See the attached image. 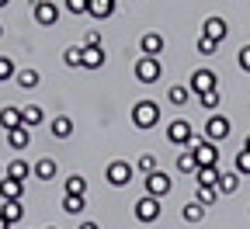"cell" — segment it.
<instances>
[{"label": "cell", "mask_w": 250, "mask_h": 229, "mask_svg": "<svg viewBox=\"0 0 250 229\" xmlns=\"http://www.w3.org/2000/svg\"><path fill=\"white\" fill-rule=\"evenodd\" d=\"M0 215H4L7 222H21L24 219V205L21 202H4V205H0Z\"/></svg>", "instance_id": "29"}, {"label": "cell", "mask_w": 250, "mask_h": 229, "mask_svg": "<svg viewBox=\"0 0 250 229\" xmlns=\"http://www.w3.org/2000/svg\"><path fill=\"white\" fill-rule=\"evenodd\" d=\"M21 125H24V128H39V125H45V111H42L39 104H24V108H21Z\"/></svg>", "instance_id": "16"}, {"label": "cell", "mask_w": 250, "mask_h": 229, "mask_svg": "<svg viewBox=\"0 0 250 229\" xmlns=\"http://www.w3.org/2000/svg\"><path fill=\"white\" fill-rule=\"evenodd\" d=\"M0 198H4V202H21L24 198V181L0 177Z\"/></svg>", "instance_id": "12"}, {"label": "cell", "mask_w": 250, "mask_h": 229, "mask_svg": "<svg viewBox=\"0 0 250 229\" xmlns=\"http://www.w3.org/2000/svg\"><path fill=\"white\" fill-rule=\"evenodd\" d=\"M198 104H202L205 111H212V115H215V108H219V104H223V94H219V90H208V94H198Z\"/></svg>", "instance_id": "30"}, {"label": "cell", "mask_w": 250, "mask_h": 229, "mask_svg": "<svg viewBox=\"0 0 250 229\" xmlns=\"http://www.w3.org/2000/svg\"><path fill=\"white\" fill-rule=\"evenodd\" d=\"M195 202H202L205 208H212V205L219 202V187H198V194H195Z\"/></svg>", "instance_id": "33"}, {"label": "cell", "mask_w": 250, "mask_h": 229, "mask_svg": "<svg viewBox=\"0 0 250 229\" xmlns=\"http://www.w3.org/2000/svg\"><path fill=\"white\" fill-rule=\"evenodd\" d=\"M4 177H14V181H28L31 177V163L28 160H21V156H14L7 167H4Z\"/></svg>", "instance_id": "17"}, {"label": "cell", "mask_w": 250, "mask_h": 229, "mask_svg": "<svg viewBox=\"0 0 250 229\" xmlns=\"http://www.w3.org/2000/svg\"><path fill=\"white\" fill-rule=\"evenodd\" d=\"M136 170H139V174H153V170H160V167H156V156H153V153H143V156L136 160Z\"/></svg>", "instance_id": "35"}, {"label": "cell", "mask_w": 250, "mask_h": 229, "mask_svg": "<svg viewBox=\"0 0 250 229\" xmlns=\"http://www.w3.org/2000/svg\"><path fill=\"white\" fill-rule=\"evenodd\" d=\"M0 177H4V163H0Z\"/></svg>", "instance_id": "46"}, {"label": "cell", "mask_w": 250, "mask_h": 229, "mask_svg": "<svg viewBox=\"0 0 250 229\" xmlns=\"http://www.w3.org/2000/svg\"><path fill=\"white\" fill-rule=\"evenodd\" d=\"M7 4H11V0H0V7H7Z\"/></svg>", "instance_id": "45"}, {"label": "cell", "mask_w": 250, "mask_h": 229, "mask_svg": "<svg viewBox=\"0 0 250 229\" xmlns=\"http://www.w3.org/2000/svg\"><path fill=\"white\" fill-rule=\"evenodd\" d=\"M164 45H167V39L160 35V31H146V35L139 39L143 56H160V52H164Z\"/></svg>", "instance_id": "13"}, {"label": "cell", "mask_w": 250, "mask_h": 229, "mask_svg": "<svg viewBox=\"0 0 250 229\" xmlns=\"http://www.w3.org/2000/svg\"><path fill=\"white\" fill-rule=\"evenodd\" d=\"M233 132V125H229V118L226 115H208V122H205V139H212V143H223L226 136Z\"/></svg>", "instance_id": "7"}, {"label": "cell", "mask_w": 250, "mask_h": 229, "mask_svg": "<svg viewBox=\"0 0 250 229\" xmlns=\"http://www.w3.org/2000/svg\"><path fill=\"white\" fill-rule=\"evenodd\" d=\"M14 77H18V66H14V59L0 56V83H7V80H14Z\"/></svg>", "instance_id": "34"}, {"label": "cell", "mask_w": 250, "mask_h": 229, "mask_svg": "<svg viewBox=\"0 0 250 229\" xmlns=\"http://www.w3.org/2000/svg\"><path fill=\"white\" fill-rule=\"evenodd\" d=\"M233 170H236L240 177H250V149H240V153H236V160H233Z\"/></svg>", "instance_id": "31"}, {"label": "cell", "mask_w": 250, "mask_h": 229, "mask_svg": "<svg viewBox=\"0 0 250 229\" xmlns=\"http://www.w3.org/2000/svg\"><path fill=\"white\" fill-rule=\"evenodd\" d=\"M243 149H250V136H247V139H243Z\"/></svg>", "instance_id": "44"}, {"label": "cell", "mask_w": 250, "mask_h": 229, "mask_svg": "<svg viewBox=\"0 0 250 229\" xmlns=\"http://www.w3.org/2000/svg\"><path fill=\"white\" fill-rule=\"evenodd\" d=\"M49 132H52L56 139H70V136H73V118H70V115H56V118L49 122Z\"/></svg>", "instance_id": "15"}, {"label": "cell", "mask_w": 250, "mask_h": 229, "mask_svg": "<svg viewBox=\"0 0 250 229\" xmlns=\"http://www.w3.org/2000/svg\"><path fill=\"white\" fill-rule=\"evenodd\" d=\"M226 31H229V28H226V21L219 18V14H208V18L202 21V35H205V39L223 42V39H226Z\"/></svg>", "instance_id": "11"}, {"label": "cell", "mask_w": 250, "mask_h": 229, "mask_svg": "<svg viewBox=\"0 0 250 229\" xmlns=\"http://www.w3.org/2000/svg\"><path fill=\"white\" fill-rule=\"evenodd\" d=\"M156 122H160V104H156V101L143 97V101L132 104V125L139 128V132H149V128H156Z\"/></svg>", "instance_id": "1"}, {"label": "cell", "mask_w": 250, "mask_h": 229, "mask_svg": "<svg viewBox=\"0 0 250 229\" xmlns=\"http://www.w3.org/2000/svg\"><path fill=\"white\" fill-rule=\"evenodd\" d=\"M174 167H177V174H195V170H198V160H195L191 146H188L184 153H177V160H174Z\"/></svg>", "instance_id": "23"}, {"label": "cell", "mask_w": 250, "mask_h": 229, "mask_svg": "<svg viewBox=\"0 0 250 229\" xmlns=\"http://www.w3.org/2000/svg\"><path fill=\"white\" fill-rule=\"evenodd\" d=\"M0 229H11V222H7L4 215H0Z\"/></svg>", "instance_id": "42"}, {"label": "cell", "mask_w": 250, "mask_h": 229, "mask_svg": "<svg viewBox=\"0 0 250 229\" xmlns=\"http://www.w3.org/2000/svg\"><path fill=\"white\" fill-rule=\"evenodd\" d=\"M167 139L174 143V146H191L195 143V128H191V122H188V118H174L170 125H167Z\"/></svg>", "instance_id": "5"}, {"label": "cell", "mask_w": 250, "mask_h": 229, "mask_svg": "<svg viewBox=\"0 0 250 229\" xmlns=\"http://www.w3.org/2000/svg\"><path fill=\"white\" fill-rule=\"evenodd\" d=\"M80 52H83L80 45H70L66 52H62V62H66V66H80Z\"/></svg>", "instance_id": "36"}, {"label": "cell", "mask_w": 250, "mask_h": 229, "mask_svg": "<svg viewBox=\"0 0 250 229\" xmlns=\"http://www.w3.org/2000/svg\"><path fill=\"white\" fill-rule=\"evenodd\" d=\"M188 97H191V87H184V83H174V87L167 90V101H170L174 108H184Z\"/></svg>", "instance_id": "28"}, {"label": "cell", "mask_w": 250, "mask_h": 229, "mask_svg": "<svg viewBox=\"0 0 250 229\" xmlns=\"http://www.w3.org/2000/svg\"><path fill=\"white\" fill-rule=\"evenodd\" d=\"M215 187H219V194H236V191H240V174H236V170H223Z\"/></svg>", "instance_id": "21"}, {"label": "cell", "mask_w": 250, "mask_h": 229, "mask_svg": "<svg viewBox=\"0 0 250 229\" xmlns=\"http://www.w3.org/2000/svg\"><path fill=\"white\" fill-rule=\"evenodd\" d=\"M0 35H4V28H0Z\"/></svg>", "instance_id": "48"}, {"label": "cell", "mask_w": 250, "mask_h": 229, "mask_svg": "<svg viewBox=\"0 0 250 229\" xmlns=\"http://www.w3.org/2000/svg\"><path fill=\"white\" fill-rule=\"evenodd\" d=\"M56 170H59V167H56L52 156H42L39 163H31V177H39V181H45V184L56 177Z\"/></svg>", "instance_id": "14"}, {"label": "cell", "mask_w": 250, "mask_h": 229, "mask_svg": "<svg viewBox=\"0 0 250 229\" xmlns=\"http://www.w3.org/2000/svg\"><path fill=\"white\" fill-rule=\"evenodd\" d=\"M77 229H101V226H98V222H90V219H87V222H80Z\"/></svg>", "instance_id": "41"}, {"label": "cell", "mask_w": 250, "mask_h": 229, "mask_svg": "<svg viewBox=\"0 0 250 229\" xmlns=\"http://www.w3.org/2000/svg\"><path fill=\"white\" fill-rule=\"evenodd\" d=\"M188 87H191V94H208V90H219V77H215V70H195L191 73V83H188Z\"/></svg>", "instance_id": "9"}, {"label": "cell", "mask_w": 250, "mask_h": 229, "mask_svg": "<svg viewBox=\"0 0 250 229\" xmlns=\"http://www.w3.org/2000/svg\"><path fill=\"white\" fill-rule=\"evenodd\" d=\"M87 14L98 21H108L115 14V0H87Z\"/></svg>", "instance_id": "18"}, {"label": "cell", "mask_w": 250, "mask_h": 229, "mask_svg": "<svg viewBox=\"0 0 250 229\" xmlns=\"http://www.w3.org/2000/svg\"><path fill=\"white\" fill-rule=\"evenodd\" d=\"M80 70H101L104 66V45H80Z\"/></svg>", "instance_id": "10"}, {"label": "cell", "mask_w": 250, "mask_h": 229, "mask_svg": "<svg viewBox=\"0 0 250 229\" xmlns=\"http://www.w3.org/2000/svg\"><path fill=\"white\" fill-rule=\"evenodd\" d=\"M219 174H223L219 167H198L195 170V181H198V187H215L219 184Z\"/></svg>", "instance_id": "26"}, {"label": "cell", "mask_w": 250, "mask_h": 229, "mask_svg": "<svg viewBox=\"0 0 250 229\" xmlns=\"http://www.w3.org/2000/svg\"><path fill=\"white\" fill-rule=\"evenodd\" d=\"M198 52H202V56H215V52H219V42L202 35V39H198Z\"/></svg>", "instance_id": "37"}, {"label": "cell", "mask_w": 250, "mask_h": 229, "mask_svg": "<svg viewBox=\"0 0 250 229\" xmlns=\"http://www.w3.org/2000/svg\"><path fill=\"white\" fill-rule=\"evenodd\" d=\"M7 146L11 149H28L31 146V128H24V125L11 128V132H7Z\"/></svg>", "instance_id": "19"}, {"label": "cell", "mask_w": 250, "mask_h": 229, "mask_svg": "<svg viewBox=\"0 0 250 229\" xmlns=\"http://www.w3.org/2000/svg\"><path fill=\"white\" fill-rule=\"evenodd\" d=\"M205 212H208V208H205L202 202H188V205H181V219L191 222V226H198V222L205 219Z\"/></svg>", "instance_id": "22"}, {"label": "cell", "mask_w": 250, "mask_h": 229, "mask_svg": "<svg viewBox=\"0 0 250 229\" xmlns=\"http://www.w3.org/2000/svg\"><path fill=\"white\" fill-rule=\"evenodd\" d=\"M170 191H174V181H170L164 170L146 174V194H153V198H167Z\"/></svg>", "instance_id": "8"}, {"label": "cell", "mask_w": 250, "mask_h": 229, "mask_svg": "<svg viewBox=\"0 0 250 229\" xmlns=\"http://www.w3.org/2000/svg\"><path fill=\"white\" fill-rule=\"evenodd\" d=\"M80 45H101V35H98V31H87Z\"/></svg>", "instance_id": "40"}, {"label": "cell", "mask_w": 250, "mask_h": 229, "mask_svg": "<svg viewBox=\"0 0 250 229\" xmlns=\"http://www.w3.org/2000/svg\"><path fill=\"white\" fill-rule=\"evenodd\" d=\"M62 7H66L70 14H87V0H66Z\"/></svg>", "instance_id": "38"}, {"label": "cell", "mask_w": 250, "mask_h": 229, "mask_svg": "<svg viewBox=\"0 0 250 229\" xmlns=\"http://www.w3.org/2000/svg\"><path fill=\"white\" fill-rule=\"evenodd\" d=\"M28 4H31V7H42V4H45V0H28Z\"/></svg>", "instance_id": "43"}, {"label": "cell", "mask_w": 250, "mask_h": 229, "mask_svg": "<svg viewBox=\"0 0 250 229\" xmlns=\"http://www.w3.org/2000/svg\"><path fill=\"white\" fill-rule=\"evenodd\" d=\"M45 229H56V226H45Z\"/></svg>", "instance_id": "47"}, {"label": "cell", "mask_w": 250, "mask_h": 229, "mask_svg": "<svg viewBox=\"0 0 250 229\" xmlns=\"http://www.w3.org/2000/svg\"><path fill=\"white\" fill-rule=\"evenodd\" d=\"M62 187H66V194H87V181H83L80 174H70Z\"/></svg>", "instance_id": "32"}, {"label": "cell", "mask_w": 250, "mask_h": 229, "mask_svg": "<svg viewBox=\"0 0 250 229\" xmlns=\"http://www.w3.org/2000/svg\"><path fill=\"white\" fill-rule=\"evenodd\" d=\"M132 215H136V222L149 226V222H156L164 215V205H160V198H153V194H143V198L132 205Z\"/></svg>", "instance_id": "4"}, {"label": "cell", "mask_w": 250, "mask_h": 229, "mask_svg": "<svg viewBox=\"0 0 250 229\" xmlns=\"http://www.w3.org/2000/svg\"><path fill=\"white\" fill-rule=\"evenodd\" d=\"M247 212H250V208H247Z\"/></svg>", "instance_id": "49"}, {"label": "cell", "mask_w": 250, "mask_h": 229, "mask_svg": "<svg viewBox=\"0 0 250 229\" xmlns=\"http://www.w3.org/2000/svg\"><path fill=\"white\" fill-rule=\"evenodd\" d=\"M132 177H136V163H129V160H111L108 170H104V181L111 187H129Z\"/></svg>", "instance_id": "2"}, {"label": "cell", "mask_w": 250, "mask_h": 229, "mask_svg": "<svg viewBox=\"0 0 250 229\" xmlns=\"http://www.w3.org/2000/svg\"><path fill=\"white\" fill-rule=\"evenodd\" d=\"M35 21H39L42 28H52V24L59 21V7H56V4H49V0H45L42 7H35Z\"/></svg>", "instance_id": "20"}, {"label": "cell", "mask_w": 250, "mask_h": 229, "mask_svg": "<svg viewBox=\"0 0 250 229\" xmlns=\"http://www.w3.org/2000/svg\"><path fill=\"white\" fill-rule=\"evenodd\" d=\"M39 80H42L39 70H31V66H21V70H18V87H21V90H35Z\"/></svg>", "instance_id": "27"}, {"label": "cell", "mask_w": 250, "mask_h": 229, "mask_svg": "<svg viewBox=\"0 0 250 229\" xmlns=\"http://www.w3.org/2000/svg\"><path fill=\"white\" fill-rule=\"evenodd\" d=\"M236 62H240V70H247V73H250V45H243V49H240Z\"/></svg>", "instance_id": "39"}, {"label": "cell", "mask_w": 250, "mask_h": 229, "mask_svg": "<svg viewBox=\"0 0 250 229\" xmlns=\"http://www.w3.org/2000/svg\"><path fill=\"white\" fill-rule=\"evenodd\" d=\"M66 215H83L87 202H83V194H62V205H59Z\"/></svg>", "instance_id": "25"}, {"label": "cell", "mask_w": 250, "mask_h": 229, "mask_svg": "<svg viewBox=\"0 0 250 229\" xmlns=\"http://www.w3.org/2000/svg\"><path fill=\"white\" fill-rule=\"evenodd\" d=\"M18 125H21V108H14V104L0 108V128H4V132H11Z\"/></svg>", "instance_id": "24"}, {"label": "cell", "mask_w": 250, "mask_h": 229, "mask_svg": "<svg viewBox=\"0 0 250 229\" xmlns=\"http://www.w3.org/2000/svg\"><path fill=\"white\" fill-rule=\"evenodd\" d=\"M136 80L139 83H156L164 77V66H160V56H139L136 59V66H132Z\"/></svg>", "instance_id": "3"}, {"label": "cell", "mask_w": 250, "mask_h": 229, "mask_svg": "<svg viewBox=\"0 0 250 229\" xmlns=\"http://www.w3.org/2000/svg\"><path fill=\"white\" fill-rule=\"evenodd\" d=\"M191 153H195V160H198V167H219V143H212V139H198V143H191Z\"/></svg>", "instance_id": "6"}]
</instances>
